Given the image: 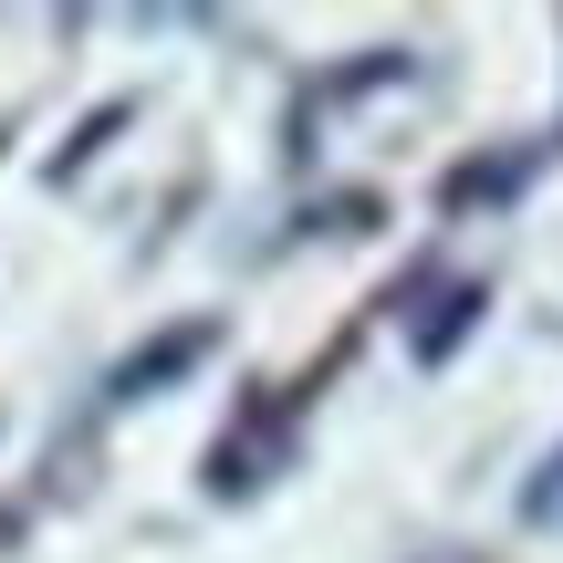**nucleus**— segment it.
I'll use <instances>...</instances> for the list:
<instances>
[{
	"label": "nucleus",
	"instance_id": "f257e3e1",
	"mask_svg": "<svg viewBox=\"0 0 563 563\" xmlns=\"http://www.w3.org/2000/svg\"><path fill=\"white\" fill-rule=\"evenodd\" d=\"M209 344H220V323H178V334H146L136 355L104 376V407H136V397H157V386H178L188 365L209 355Z\"/></svg>",
	"mask_w": 563,
	"mask_h": 563
},
{
	"label": "nucleus",
	"instance_id": "f03ea898",
	"mask_svg": "<svg viewBox=\"0 0 563 563\" xmlns=\"http://www.w3.org/2000/svg\"><path fill=\"white\" fill-rule=\"evenodd\" d=\"M532 167H543L532 146H511V157H470L460 178L439 188V209H490V199H522V188H532Z\"/></svg>",
	"mask_w": 563,
	"mask_h": 563
},
{
	"label": "nucleus",
	"instance_id": "7ed1b4c3",
	"mask_svg": "<svg viewBox=\"0 0 563 563\" xmlns=\"http://www.w3.org/2000/svg\"><path fill=\"white\" fill-rule=\"evenodd\" d=\"M125 115H136V104H95V115L74 125V146H63V157H53V188H74V167H84V157H104V136H115Z\"/></svg>",
	"mask_w": 563,
	"mask_h": 563
},
{
	"label": "nucleus",
	"instance_id": "20e7f679",
	"mask_svg": "<svg viewBox=\"0 0 563 563\" xmlns=\"http://www.w3.org/2000/svg\"><path fill=\"white\" fill-rule=\"evenodd\" d=\"M481 302H490V292H481V282H460V292H449V313H439V323H428V334H418V365H439V355H449V344H460V334H470V323H481Z\"/></svg>",
	"mask_w": 563,
	"mask_h": 563
}]
</instances>
